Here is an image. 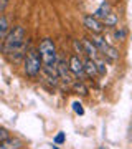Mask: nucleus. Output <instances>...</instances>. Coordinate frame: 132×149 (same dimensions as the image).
Masks as SVG:
<instances>
[{
  "instance_id": "f257e3e1",
  "label": "nucleus",
  "mask_w": 132,
  "mask_h": 149,
  "mask_svg": "<svg viewBox=\"0 0 132 149\" xmlns=\"http://www.w3.org/2000/svg\"><path fill=\"white\" fill-rule=\"evenodd\" d=\"M2 52H3V55L10 56L13 63H18L20 60H25L26 35H25V28L21 25H15L13 28H10L8 35L2 42Z\"/></svg>"
},
{
  "instance_id": "9b49d317",
  "label": "nucleus",
  "mask_w": 132,
  "mask_h": 149,
  "mask_svg": "<svg viewBox=\"0 0 132 149\" xmlns=\"http://www.w3.org/2000/svg\"><path fill=\"white\" fill-rule=\"evenodd\" d=\"M10 32V23H8V18H7L3 13H0V42H3L5 37Z\"/></svg>"
},
{
  "instance_id": "6e6552de",
  "label": "nucleus",
  "mask_w": 132,
  "mask_h": 149,
  "mask_svg": "<svg viewBox=\"0 0 132 149\" xmlns=\"http://www.w3.org/2000/svg\"><path fill=\"white\" fill-rule=\"evenodd\" d=\"M21 146H23V141L21 139L10 138V136L0 143V149H21Z\"/></svg>"
},
{
  "instance_id": "ddd939ff",
  "label": "nucleus",
  "mask_w": 132,
  "mask_h": 149,
  "mask_svg": "<svg viewBox=\"0 0 132 149\" xmlns=\"http://www.w3.org/2000/svg\"><path fill=\"white\" fill-rule=\"evenodd\" d=\"M101 22H102V25H104V27H116L117 22H119V18H117V15L114 13V12H111L109 15L104 17Z\"/></svg>"
},
{
  "instance_id": "7ed1b4c3",
  "label": "nucleus",
  "mask_w": 132,
  "mask_h": 149,
  "mask_svg": "<svg viewBox=\"0 0 132 149\" xmlns=\"http://www.w3.org/2000/svg\"><path fill=\"white\" fill-rule=\"evenodd\" d=\"M43 70V63L38 53V48H28L23 60V71L28 78H37L38 74L41 73Z\"/></svg>"
},
{
  "instance_id": "412c9836",
  "label": "nucleus",
  "mask_w": 132,
  "mask_h": 149,
  "mask_svg": "<svg viewBox=\"0 0 132 149\" xmlns=\"http://www.w3.org/2000/svg\"><path fill=\"white\" fill-rule=\"evenodd\" d=\"M53 149H59V148H58V146H53Z\"/></svg>"
},
{
  "instance_id": "0eeeda50",
  "label": "nucleus",
  "mask_w": 132,
  "mask_h": 149,
  "mask_svg": "<svg viewBox=\"0 0 132 149\" xmlns=\"http://www.w3.org/2000/svg\"><path fill=\"white\" fill-rule=\"evenodd\" d=\"M81 45H83V52H84V55L88 58H91V60L99 58V50H97V47L91 42L89 38H83L81 40Z\"/></svg>"
},
{
  "instance_id": "f3484780",
  "label": "nucleus",
  "mask_w": 132,
  "mask_h": 149,
  "mask_svg": "<svg viewBox=\"0 0 132 149\" xmlns=\"http://www.w3.org/2000/svg\"><path fill=\"white\" fill-rule=\"evenodd\" d=\"M64 141H66V138H64V133H63V131H59V133L56 134V138H55V144L58 146V144H63Z\"/></svg>"
},
{
  "instance_id": "6ab92c4d",
  "label": "nucleus",
  "mask_w": 132,
  "mask_h": 149,
  "mask_svg": "<svg viewBox=\"0 0 132 149\" xmlns=\"http://www.w3.org/2000/svg\"><path fill=\"white\" fill-rule=\"evenodd\" d=\"M8 136H10V133H8L5 128H0V143H2L3 139H7Z\"/></svg>"
},
{
  "instance_id": "4468645a",
  "label": "nucleus",
  "mask_w": 132,
  "mask_h": 149,
  "mask_svg": "<svg viewBox=\"0 0 132 149\" xmlns=\"http://www.w3.org/2000/svg\"><path fill=\"white\" fill-rule=\"evenodd\" d=\"M127 37V30L124 27H116V30H114V38L116 40H119V42H122V40H126Z\"/></svg>"
},
{
  "instance_id": "9d476101",
  "label": "nucleus",
  "mask_w": 132,
  "mask_h": 149,
  "mask_svg": "<svg viewBox=\"0 0 132 149\" xmlns=\"http://www.w3.org/2000/svg\"><path fill=\"white\" fill-rule=\"evenodd\" d=\"M84 71H86V76L88 78H93L94 80L96 76H99V73H97V66H96V61L94 60L88 58L84 61Z\"/></svg>"
},
{
  "instance_id": "f8f14e48",
  "label": "nucleus",
  "mask_w": 132,
  "mask_h": 149,
  "mask_svg": "<svg viewBox=\"0 0 132 149\" xmlns=\"http://www.w3.org/2000/svg\"><path fill=\"white\" fill-rule=\"evenodd\" d=\"M111 12H112V10H111V5H109L107 2H104V3H102V5H101L99 8H97V10L93 13V15H94L96 18H99V20H102V18H104V17H107Z\"/></svg>"
},
{
  "instance_id": "20e7f679",
  "label": "nucleus",
  "mask_w": 132,
  "mask_h": 149,
  "mask_svg": "<svg viewBox=\"0 0 132 149\" xmlns=\"http://www.w3.org/2000/svg\"><path fill=\"white\" fill-rule=\"evenodd\" d=\"M69 65V70H71V73L79 78V81H84L86 80V71H84V61L79 58L78 55H71V58L68 61Z\"/></svg>"
},
{
  "instance_id": "39448f33",
  "label": "nucleus",
  "mask_w": 132,
  "mask_h": 149,
  "mask_svg": "<svg viewBox=\"0 0 132 149\" xmlns=\"http://www.w3.org/2000/svg\"><path fill=\"white\" fill-rule=\"evenodd\" d=\"M81 22H83V27L86 30H89L91 33H102V30H104L102 22L99 18H96L94 15H83Z\"/></svg>"
},
{
  "instance_id": "a211bd4d",
  "label": "nucleus",
  "mask_w": 132,
  "mask_h": 149,
  "mask_svg": "<svg viewBox=\"0 0 132 149\" xmlns=\"http://www.w3.org/2000/svg\"><path fill=\"white\" fill-rule=\"evenodd\" d=\"M73 45H74V50H76V53H79V55H84V52H83V45H81V42H78V40H74V42H73Z\"/></svg>"
},
{
  "instance_id": "f03ea898",
  "label": "nucleus",
  "mask_w": 132,
  "mask_h": 149,
  "mask_svg": "<svg viewBox=\"0 0 132 149\" xmlns=\"http://www.w3.org/2000/svg\"><path fill=\"white\" fill-rule=\"evenodd\" d=\"M38 53L43 63V71L46 73L48 80H51L53 83L58 81V70H56V63H58V52H56V45L51 38H43L40 45H38Z\"/></svg>"
},
{
  "instance_id": "aec40b11",
  "label": "nucleus",
  "mask_w": 132,
  "mask_h": 149,
  "mask_svg": "<svg viewBox=\"0 0 132 149\" xmlns=\"http://www.w3.org/2000/svg\"><path fill=\"white\" fill-rule=\"evenodd\" d=\"M8 3H10V0H0V13H3V10L8 7Z\"/></svg>"
},
{
  "instance_id": "2eb2a0df",
  "label": "nucleus",
  "mask_w": 132,
  "mask_h": 149,
  "mask_svg": "<svg viewBox=\"0 0 132 149\" xmlns=\"http://www.w3.org/2000/svg\"><path fill=\"white\" fill-rule=\"evenodd\" d=\"M96 61V66H97V73H99V76H104L106 73H107V68H106L104 61H101V60H94Z\"/></svg>"
},
{
  "instance_id": "423d86ee",
  "label": "nucleus",
  "mask_w": 132,
  "mask_h": 149,
  "mask_svg": "<svg viewBox=\"0 0 132 149\" xmlns=\"http://www.w3.org/2000/svg\"><path fill=\"white\" fill-rule=\"evenodd\" d=\"M56 70H58V78H59V80H63L66 85H73V83H74V74L71 73V70H69V65L66 63L64 60L58 58Z\"/></svg>"
},
{
  "instance_id": "dca6fc26",
  "label": "nucleus",
  "mask_w": 132,
  "mask_h": 149,
  "mask_svg": "<svg viewBox=\"0 0 132 149\" xmlns=\"http://www.w3.org/2000/svg\"><path fill=\"white\" fill-rule=\"evenodd\" d=\"M73 109H74L76 114H79V116H83V114H84V108H83V104H81L79 101H74L73 103Z\"/></svg>"
},
{
  "instance_id": "1a4fd4ad",
  "label": "nucleus",
  "mask_w": 132,
  "mask_h": 149,
  "mask_svg": "<svg viewBox=\"0 0 132 149\" xmlns=\"http://www.w3.org/2000/svg\"><path fill=\"white\" fill-rule=\"evenodd\" d=\"M99 52L104 55L107 60H112V61H116V60L119 58V50H117V48H114L112 45H109V43H106V45L101 48Z\"/></svg>"
}]
</instances>
